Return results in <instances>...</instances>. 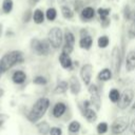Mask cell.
Returning <instances> with one entry per match:
<instances>
[{"instance_id": "obj_1", "label": "cell", "mask_w": 135, "mask_h": 135, "mask_svg": "<svg viewBox=\"0 0 135 135\" xmlns=\"http://www.w3.org/2000/svg\"><path fill=\"white\" fill-rule=\"evenodd\" d=\"M50 107V100L45 97H42V98H39L35 104L32 107L30 113L27 114V119L31 121V122H36L38 121L46 112V110L49 109Z\"/></svg>"}, {"instance_id": "obj_2", "label": "cell", "mask_w": 135, "mask_h": 135, "mask_svg": "<svg viewBox=\"0 0 135 135\" xmlns=\"http://www.w3.org/2000/svg\"><path fill=\"white\" fill-rule=\"evenodd\" d=\"M22 61V53L19 51H12L6 53L0 59V75L7 72L12 66Z\"/></svg>"}, {"instance_id": "obj_3", "label": "cell", "mask_w": 135, "mask_h": 135, "mask_svg": "<svg viewBox=\"0 0 135 135\" xmlns=\"http://www.w3.org/2000/svg\"><path fill=\"white\" fill-rule=\"evenodd\" d=\"M32 49L35 51L36 54L38 55H47L50 53V41L46 39L43 40H38V39H33L32 40Z\"/></svg>"}, {"instance_id": "obj_4", "label": "cell", "mask_w": 135, "mask_h": 135, "mask_svg": "<svg viewBox=\"0 0 135 135\" xmlns=\"http://www.w3.org/2000/svg\"><path fill=\"white\" fill-rule=\"evenodd\" d=\"M62 32L59 27H53L51 28V31L49 32V36H47V40L50 41V44L54 47V49H58L60 47L61 43H62Z\"/></svg>"}, {"instance_id": "obj_5", "label": "cell", "mask_w": 135, "mask_h": 135, "mask_svg": "<svg viewBox=\"0 0 135 135\" xmlns=\"http://www.w3.org/2000/svg\"><path fill=\"white\" fill-rule=\"evenodd\" d=\"M129 127V118L126 117V116H121V117H118L112 124V132L113 134H121L123 133L127 128Z\"/></svg>"}, {"instance_id": "obj_6", "label": "cell", "mask_w": 135, "mask_h": 135, "mask_svg": "<svg viewBox=\"0 0 135 135\" xmlns=\"http://www.w3.org/2000/svg\"><path fill=\"white\" fill-rule=\"evenodd\" d=\"M133 98H134V92L131 89H126L122 92V94L120 95L119 100L117 101L118 102V108L121 109V110L127 109L131 104Z\"/></svg>"}, {"instance_id": "obj_7", "label": "cell", "mask_w": 135, "mask_h": 135, "mask_svg": "<svg viewBox=\"0 0 135 135\" xmlns=\"http://www.w3.org/2000/svg\"><path fill=\"white\" fill-rule=\"evenodd\" d=\"M92 72H93V66L89 63L84 64L81 70H80V76L82 81L84 82V84L89 85L91 83V78H92Z\"/></svg>"}, {"instance_id": "obj_8", "label": "cell", "mask_w": 135, "mask_h": 135, "mask_svg": "<svg viewBox=\"0 0 135 135\" xmlns=\"http://www.w3.org/2000/svg\"><path fill=\"white\" fill-rule=\"evenodd\" d=\"M69 86H70L71 92H72L74 95L79 94L81 86H80V82H79V80H78L77 77H75V76L71 77V79H70V81H69Z\"/></svg>"}, {"instance_id": "obj_9", "label": "cell", "mask_w": 135, "mask_h": 135, "mask_svg": "<svg viewBox=\"0 0 135 135\" xmlns=\"http://www.w3.org/2000/svg\"><path fill=\"white\" fill-rule=\"evenodd\" d=\"M126 68H127V71L129 72L135 69V51L129 52L126 59Z\"/></svg>"}, {"instance_id": "obj_10", "label": "cell", "mask_w": 135, "mask_h": 135, "mask_svg": "<svg viewBox=\"0 0 135 135\" xmlns=\"http://www.w3.org/2000/svg\"><path fill=\"white\" fill-rule=\"evenodd\" d=\"M59 62L62 65V68H64V69H71L72 68V64H73L72 59L70 58L69 54H65L63 52L59 56Z\"/></svg>"}, {"instance_id": "obj_11", "label": "cell", "mask_w": 135, "mask_h": 135, "mask_svg": "<svg viewBox=\"0 0 135 135\" xmlns=\"http://www.w3.org/2000/svg\"><path fill=\"white\" fill-rule=\"evenodd\" d=\"M66 110V105L63 103V102H58L55 104V107L53 108V115L56 117V118H59L61 117L64 112Z\"/></svg>"}, {"instance_id": "obj_12", "label": "cell", "mask_w": 135, "mask_h": 135, "mask_svg": "<svg viewBox=\"0 0 135 135\" xmlns=\"http://www.w3.org/2000/svg\"><path fill=\"white\" fill-rule=\"evenodd\" d=\"M94 15H95V11L91 6H88V7L82 8L81 14H80L82 20H91L94 17Z\"/></svg>"}, {"instance_id": "obj_13", "label": "cell", "mask_w": 135, "mask_h": 135, "mask_svg": "<svg viewBox=\"0 0 135 135\" xmlns=\"http://www.w3.org/2000/svg\"><path fill=\"white\" fill-rule=\"evenodd\" d=\"M25 79H26V75H25V73H24L23 71L18 70V71H16V72L13 74V81H14L15 83H17V84L23 83V82L25 81Z\"/></svg>"}, {"instance_id": "obj_14", "label": "cell", "mask_w": 135, "mask_h": 135, "mask_svg": "<svg viewBox=\"0 0 135 135\" xmlns=\"http://www.w3.org/2000/svg\"><path fill=\"white\" fill-rule=\"evenodd\" d=\"M92 43H93V39L91 36H84L80 39V42H79V45L81 49H84V50H89L91 46H92Z\"/></svg>"}, {"instance_id": "obj_15", "label": "cell", "mask_w": 135, "mask_h": 135, "mask_svg": "<svg viewBox=\"0 0 135 135\" xmlns=\"http://www.w3.org/2000/svg\"><path fill=\"white\" fill-rule=\"evenodd\" d=\"M68 89H69V82H66V81H60L57 84V86L55 88L54 93L55 94H63V93H65L68 91Z\"/></svg>"}, {"instance_id": "obj_16", "label": "cell", "mask_w": 135, "mask_h": 135, "mask_svg": "<svg viewBox=\"0 0 135 135\" xmlns=\"http://www.w3.org/2000/svg\"><path fill=\"white\" fill-rule=\"evenodd\" d=\"M84 116H85V118L88 119V121H90V122H93V121H95V120L97 119V114H96V112H95L94 110L90 109L89 107L84 109Z\"/></svg>"}, {"instance_id": "obj_17", "label": "cell", "mask_w": 135, "mask_h": 135, "mask_svg": "<svg viewBox=\"0 0 135 135\" xmlns=\"http://www.w3.org/2000/svg\"><path fill=\"white\" fill-rule=\"evenodd\" d=\"M112 78V72L109 69H103L98 74V79L101 81H108Z\"/></svg>"}, {"instance_id": "obj_18", "label": "cell", "mask_w": 135, "mask_h": 135, "mask_svg": "<svg viewBox=\"0 0 135 135\" xmlns=\"http://www.w3.org/2000/svg\"><path fill=\"white\" fill-rule=\"evenodd\" d=\"M33 19H34L35 23H37V24L42 23L43 20H44V14H43V12H42L41 9L37 8V9L34 12V14H33Z\"/></svg>"}, {"instance_id": "obj_19", "label": "cell", "mask_w": 135, "mask_h": 135, "mask_svg": "<svg viewBox=\"0 0 135 135\" xmlns=\"http://www.w3.org/2000/svg\"><path fill=\"white\" fill-rule=\"evenodd\" d=\"M37 129H38V132L41 134V135H46L47 133H50V126L46 121H42L40 123L37 124Z\"/></svg>"}, {"instance_id": "obj_20", "label": "cell", "mask_w": 135, "mask_h": 135, "mask_svg": "<svg viewBox=\"0 0 135 135\" xmlns=\"http://www.w3.org/2000/svg\"><path fill=\"white\" fill-rule=\"evenodd\" d=\"M109 98L112 102H117L120 98V93L117 89H112L109 93Z\"/></svg>"}, {"instance_id": "obj_21", "label": "cell", "mask_w": 135, "mask_h": 135, "mask_svg": "<svg viewBox=\"0 0 135 135\" xmlns=\"http://www.w3.org/2000/svg\"><path fill=\"white\" fill-rule=\"evenodd\" d=\"M64 41H65V44H69V45H74L75 43V37L74 35L70 32V31H66L65 34H64Z\"/></svg>"}, {"instance_id": "obj_22", "label": "cell", "mask_w": 135, "mask_h": 135, "mask_svg": "<svg viewBox=\"0 0 135 135\" xmlns=\"http://www.w3.org/2000/svg\"><path fill=\"white\" fill-rule=\"evenodd\" d=\"M2 9L5 14H9L13 9V1L12 0H3L2 2Z\"/></svg>"}, {"instance_id": "obj_23", "label": "cell", "mask_w": 135, "mask_h": 135, "mask_svg": "<svg viewBox=\"0 0 135 135\" xmlns=\"http://www.w3.org/2000/svg\"><path fill=\"white\" fill-rule=\"evenodd\" d=\"M61 13H62V16L65 18V19H71L73 17V12L72 9L69 7V6H62L61 7Z\"/></svg>"}, {"instance_id": "obj_24", "label": "cell", "mask_w": 135, "mask_h": 135, "mask_svg": "<svg viewBox=\"0 0 135 135\" xmlns=\"http://www.w3.org/2000/svg\"><path fill=\"white\" fill-rule=\"evenodd\" d=\"M79 130H80V123L78 121L74 120V121L70 122V124H69V131L71 133H77Z\"/></svg>"}, {"instance_id": "obj_25", "label": "cell", "mask_w": 135, "mask_h": 135, "mask_svg": "<svg viewBox=\"0 0 135 135\" xmlns=\"http://www.w3.org/2000/svg\"><path fill=\"white\" fill-rule=\"evenodd\" d=\"M45 15H46V18H47V20H50V21H53V20H55L56 16H57V12H56V9H55L54 7H50V8L46 11Z\"/></svg>"}, {"instance_id": "obj_26", "label": "cell", "mask_w": 135, "mask_h": 135, "mask_svg": "<svg viewBox=\"0 0 135 135\" xmlns=\"http://www.w3.org/2000/svg\"><path fill=\"white\" fill-rule=\"evenodd\" d=\"M109 42H110V40H109V38L107 36H101L98 39V46L101 47V49H104V47H107L109 45Z\"/></svg>"}, {"instance_id": "obj_27", "label": "cell", "mask_w": 135, "mask_h": 135, "mask_svg": "<svg viewBox=\"0 0 135 135\" xmlns=\"http://www.w3.org/2000/svg\"><path fill=\"white\" fill-rule=\"evenodd\" d=\"M108 131V123L107 122H100L97 126V132L98 134H104Z\"/></svg>"}, {"instance_id": "obj_28", "label": "cell", "mask_w": 135, "mask_h": 135, "mask_svg": "<svg viewBox=\"0 0 135 135\" xmlns=\"http://www.w3.org/2000/svg\"><path fill=\"white\" fill-rule=\"evenodd\" d=\"M109 14H110V9L109 8H99L98 9V15L100 16L101 20L107 19L108 16H109Z\"/></svg>"}, {"instance_id": "obj_29", "label": "cell", "mask_w": 135, "mask_h": 135, "mask_svg": "<svg viewBox=\"0 0 135 135\" xmlns=\"http://www.w3.org/2000/svg\"><path fill=\"white\" fill-rule=\"evenodd\" d=\"M89 93L91 94V96H96V95H99L98 94V88H97V85L96 84H94V83H90L89 84Z\"/></svg>"}, {"instance_id": "obj_30", "label": "cell", "mask_w": 135, "mask_h": 135, "mask_svg": "<svg viewBox=\"0 0 135 135\" xmlns=\"http://www.w3.org/2000/svg\"><path fill=\"white\" fill-rule=\"evenodd\" d=\"M34 83L35 84H39V85H44L46 83V79L43 76H37L34 78Z\"/></svg>"}, {"instance_id": "obj_31", "label": "cell", "mask_w": 135, "mask_h": 135, "mask_svg": "<svg viewBox=\"0 0 135 135\" xmlns=\"http://www.w3.org/2000/svg\"><path fill=\"white\" fill-rule=\"evenodd\" d=\"M129 37L131 39L132 38H135V19H133V22L130 25V28H129Z\"/></svg>"}, {"instance_id": "obj_32", "label": "cell", "mask_w": 135, "mask_h": 135, "mask_svg": "<svg viewBox=\"0 0 135 135\" xmlns=\"http://www.w3.org/2000/svg\"><path fill=\"white\" fill-rule=\"evenodd\" d=\"M61 134H62V131L60 128L54 127V128L50 129V135H61Z\"/></svg>"}, {"instance_id": "obj_33", "label": "cell", "mask_w": 135, "mask_h": 135, "mask_svg": "<svg viewBox=\"0 0 135 135\" xmlns=\"http://www.w3.org/2000/svg\"><path fill=\"white\" fill-rule=\"evenodd\" d=\"M72 51H73V46L72 45H69V44H64V46H63V49H62V52L63 53H65V54H71L72 53Z\"/></svg>"}, {"instance_id": "obj_34", "label": "cell", "mask_w": 135, "mask_h": 135, "mask_svg": "<svg viewBox=\"0 0 135 135\" xmlns=\"http://www.w3.org/2000/svg\"><path fill=\"white\" fill-rule=\"evenodd\" d=\"M31 17H32V12L31 11H26L24 13V15H23V21L24 22H28L30 19H31Z\"/></svg>"}, {"instance_id": "obj_35", "label": "cell", "mask_w": 135, "mask_h": 135, "mask_svg": "<svg viewBox=\"0 0 135 135\" xmlns=\"http://www.w3.org/2000/svg\"><path fill=\"white\" fill-rule=\"evenodd\" d=\"M6 118H7L6 115H4V114H0V127L4 123V121L6 120Z\"/></svg>"}, {"instance_id": "obj_36", "label": "cell", "mask_w": 135, "mask_h": 135, "mask_svg": "<svg viewBox=\"0 0 135 135\" xmlns=\"http://www.w3.org/2000/svg\"><path fill=\"white\" fill-rule=\"evenodd\" d=\"M130 131H131L132 134L135 135V119L132 121V123H131V126H130Z\"/></svg>"}, {"instance_id": "obj_37", "label": "cell", "mask_w": 135, "mask_h": 135, "mask_svg": "<svg viewBox=\"0 0 135 135\" xmlns=\"http://www.w3.org/2000/svg\"><path fill=\"white\" fill-rule=\"evenodd\" d=\"M39 1H40V0H30V3H31L32 5H35V4H36L37 2H39Z\"/></svg>"}, {"instance_id": "obj_38", "label": "cell", "mask_w": 135, "mask_h": 135, "mask_svg": "<svg viewBox=\"0 0 135 135\" xmlns=\"http://www.w3.org/2000/svg\"><path fill=\"white\" fill-rule=\"evenodd\" d=\"M131 110H132V112H133V113H135V102L133 103V105H132V108H131Z\"/></svg>"}, {"instance_id": "obj_39", "label": "cell", "mask_w": 135, "mask_h": 135, "mask_svg": "<svg viewBox=\"0 0 135 135\" xmlns=\"http://www.w3.org/2000/svg\"><path fill=\"white\" fill-rule=\"evenodd\" d=\"M3 94H4V91H3L2 89H0V97H2V96H3Z\"/></svg>"}, {"instance_id": "obj_40", "label": "cell", "mask_w": 135, "mask_h": 135, "mask_svg": "<svg viewBox=\"0 0 135 135\" xmlns=\"http://www.w3.org/2000/svg\"><path fill=\"white\" fill-rule=\"evenodd\" d=\"M1 34H2V24L0 23V36H1Z\"/></svg>"}]
</instances>
